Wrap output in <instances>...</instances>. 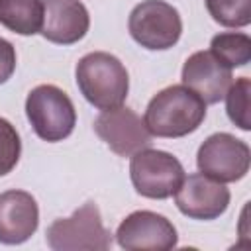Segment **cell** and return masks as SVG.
<instances>
[{
	"instance_id": "obj_1",
	"label": "cell",
	"mask_w": 251,
	"mask_h": 251,
	"mask_svg": "<svg viewBox=\"0 0 251 251\" xmlns=\"http://www.w3.org/2000/svg\"><path fill=\"white\" fill-rule=\"evenodd\" d=\"M206 118V102L184 84L159 90L147 104L143 124L157 137H184L196 131Z\"/></svg>"
},
{
	"instance_id": "obj_2",
	"label": "cell",
	"mask_w": 251,
	"mask_h": 251,
	"mask_svg": "<svg viewBox=\"0 0 251 251\" xmlns=\"http://www.w3.org/2000/svg\"><path fill=\"white\" fill-rule=\"evenodd\" d=\"M80 94L98 110L118 108L129 92V76L124 63L106 51L84 55L75 69Z\"/></svg>"
},
{
	"instance_id": "obj_3",
	"label": "cell",
	"mask_w": 251,
	"mask_h": 251,
	"mask_svg": "<svg viewBox=\"0 0 251 251\" xmlns=\"http://www.w3.org/2000/svg\"><path fill=\"white\" fill-rule=\"evenodd\" d=\"M25 116L47 143L67 139L76 126V110L73 100L55 84H39L25 98Z\"/></svg>"
},
{
	"instance_id": "obj_4",
	"label": "cell",
	"mask_w": 251,
	"mask_h": 251,
	"mask_svg": "<svg viewBox=\"0 0 251 251\" xmlns=\"http://www.w3.org/2000/svg\"><path fill=\"white\" fill-rule=\"evenodd\" d=\"M45 239L53 251H106L112 245V233L104 227L94 202H84L73 216L55 220Z\"/></svg>"
},
{
	"instance_id": "obj_5",
	"label": "cell",
	"mask_w": 251,
	"mask_h": 251,
	"mask_svg": "<svg viewBox=\"0 0 251 251\" xmlns=\"http://www.w3.org/2000/svg\"><path fill=\"white\" fill-rule=\"evenodd\" d=\"M127 29L133 41L141 47L149 51H165L180 39L182 20L173 4L165 0H143L131 10Z\"/></svg>"
},
{
	"instance_id": "obj_6",
	"label": "cell",
	"mask_w": 251,
	"mask_h": 251,
	"mask_svg": "<svg viewBox=\"0 0 251 251\" xmlns=\"http://www.w3.org/2000/svg\"><path fill=\"white\" fill-rule=\"evenodd\" d=\"M129 176L137 194L153 200H165L180 186L184 169L175 155L145 147L131 155Z\"/></svg>"
},
{
	"instance_id": "obj_7",
	"label": "cell",
	"mask_w": 251,
	"mask_h": 251,
	"mask_svg": "<svg viewBox=\"0 0 251 251\" xmlns=\"http://www.w3.org/2000/svg\"><path fill=\"white\" fill-rule=\"evenodd\" d=\"M196 165L200 173L220 182H235L249 173L251 151L243 139L220 131L206 137L198 147Z\"/></svg>"
},
{
	"instance_id": "obj_8",
	"label": "cell",
	"mask_w": 251,
	"mask_h": 251,
	"mask_svg": "<svg viewBox=\"0 0 251 251\" xmlns=\"http://www.w3.org/2000/svg\"><path fill=\"white\" fill-rule=\"evenodd\" d=\"M116 241L122 249L141 251H169L176 247V227L169 218L151 210H135L122 220L116 229Z\"/></svg>"
},
{
	"instance_id": "obj_9",
	"label": "cell",
	"mask_w": 251,
	"mask_h": 251,
	"mask_svg": "<svg viewBox=\"0 0 251 251\" xmlns=\"http://www.w3.org/2000/svg\"><path fill=\"white\" fill-rule=\"evenodd\" d=\"M94 131L120 157H131L139 149L149 147L153 137L143 120L126 106L102 110L94 120Z\"/></svg>"
},
{
	"instance_id": "obj_10",
	"label": "cell",
	"mask_w": 251,
	"mask_h": 251,
	"mask_svg": "<svg viewBox=\"0 0 251 251\" xmlns=\"http://www.w3.org/2000/svg\"><path fill=\"white\" fill-rule=\"evenodd\" d=\"M229 190L204 173H194L182 178L175 192V204L180 214L192 220H216L229 206Z\"/></svg>"
},
{
	"instance_id": "obj_11",
	"label": "cell",
	"mask_w": 251,
	"mask_h": 251,
	"mask_svg": "<svg viewBox=\"0 0 251 251\" xmlns=\"http://www.w3.org/2000/svg\"><path fill=\"white\" fill-rule=\"evenodd\" d=\"M182 84L196 92L206 104H218L224 100L233 76L231 69L222 65L210 51H196L192 53L180 73Z\"/></svg>"
},
{
	"instance_id": "obj_12",
	"label": "cell",
	"mask_w": 251,
	"mask_h": 251,
	"mask_svg": "<svg viewBox=\"0 0 251 251\" xmlns=\"http://www.w3.org/2000/svg\"><path fill=\"white\" fill-rule=\"evenodd\" d=\"M90 27V16L80 0H43L41 35L57 45L80 41Z\"/></svg>"
},
{
	"instance_id": "obj_13",
	"label": "cell",
	"mask_w": 251,
	"mask_h": 251,
	"mask_svg": "<svg viewBox=\"0 0 251 251\" xmlns=\"http://www.w3.org/2000/svg\"><path fill=\"white\" fill-rule=\"evenodd\" d=\"M39 226V208L25 190H6L0 194V243L20 245L27 241Z\"/></svg>"
},
{
	"instance_id": "obj_14",
	"label": "cell",
	"mask_w": 251,
	"mask_h": 251,
	"mask_svg": "<svg viewBox=\"0 0 251 251\" xmlns=\"http://www.w3.org/2000/svg\"><path fill=\"white\" fill-rule=\"evenodd\" d=\"M0 24L18 35L39 33L43 0H0Z\"/></svg>"
},
{
	"instance_id": "obj_15",
	"label": "cell",
	"mask_w": 251,
	"mask_h": 251,
	"mask_svg": "<svg viewBox=\"0 0 251 251\" xmlns=\"http://www.w3.org/2000/svg\"><path fill=\"white\" fill-rule=\"evenodd\" d=\"M210 53L227 69L245 67L251 61V37L243 31H222L210 39Z\"/></svg>"
},
{
	"instance_id": "obj_16",
	"label": "cell",
	"mask_w": 251,
	"mask_h": 251,
	"mask_svg": "<svg viewBox=\"0 0 251 251\" xmlns=\"http://www.w3.org/2000/svg\"><path fill=\"white\" fill-rule=\"evenodd\" d=\"M226 112L233 126H237L243 131L251 129V80L247 76L235 78V82L229 84L226 92Z\"/></svg>"
},
{
	"instance_id": "obj_17",
	"label": "cell",
	"mask_w": 251,
	"mask_h": 251,
	"mask_svg": "<svg viewBox=\"0 0 251 251\" xmlns=\"http://www.w3.org/2000/svg\"><path fill=\"white\" fill-rule=\"evenodd\" d=\"M208 14L224 27H245L251 24V0H204Z\"/></svg>"
},
{
	"instance_id": "obj_18",
	"label": "cell",
	"mask_w": 251,
	"mask_h": 251,
	"mask_svg": "<svg viewBox=\"0 0 251 251\" xmlns=\"http://www.w3.org/2000/svg\"><path fill=\"white\" fill-rule=\"evenodd\" d=\"M22 141L16 127L6 120L0 118V176L14 171L20 161Z\"/></svg>"
},
{
	"instance_id": "obj_19",
	"label": "cell",
	"mask_w": 251,
	"mask_h": 251,
	"mask_svg": "<svg viewBox=\"0 0 251 251\" xmlns=\"http://www.w3.org/2000/svg\"><path fill=\"white\" fill-rule=\"evenodd\" d=\"M16 71V49L14 45L0 37V84H4Z\"/></svg>"
}]
</instances>
